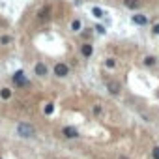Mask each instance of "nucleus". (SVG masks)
I'll list each match as a JSON object with an SVG mask.
<instances>
[{
	"label": "nucleus",
	"instance_id": "9",
	"mask_svg": "<svg viewBox=\"0 0 159 159\" xmlns=\"http://www.w3.org/2000/svg\"><path fill=\"white\" fill-rule=\"evenodd\" d=\"M124 6L129 8V10H139L140 2H139V0H124Z\"/></svg>",
	"mask_w": 159,
	"mask_h": 159
},
{
	"label": "nucleus",
	"instance_id": "1",
	"mask_svg": "<svg viewBox=\"0 0 159 159\" xmlns=\"http://www.w3.org/2000/svg\"><path fill=\"white\" fill-rule=\"evenodd\" d=\"M17 133H19V137H23V139H28V137H32L34 135V125H30V124H19L17 125Z\"/></svg>",
	"mask_w": 159,
	"mask_h": 159
},
{
	"label": "nucleus",
	"instance_id": "10",
	"mask_svg": "<svg viewBox=\"0 0 159 159\" xmlns=\"http://www.w3.org/2000/svg\"><path fill=\"white\" fill-rule=\"evenodd\" d=\"M38 15H39V19H41V21H43V19L47 21V19L51 17V8H49V6H45V8H41Z\"/></svg>",
	"mask_w": 159,
	"mask_h": 159
},
{
	"label": "nucleus",
	"instance_id": "11",
	"mask_svg": "<svg viewBox=\"0 0 159 159\" xmlns=\"http://www.w3.org/2000/svg\"><path fill=\"white\" fill-rule=\"evenodd\" d=\"M92 13H94V17H98V19H103V17H105V11H103L101 8H98V6L92 8Z\"/></svg>",
	"mask_w": 159,
	"mask_h": 159
},
{
	"label": "nucleus",
	"instance_id": "12",
	"mask_svg": "<svg viewBox=\"0 0 159 159\" xmlns=\"http://www.w3.org/2000/svg\"><path fill=\"white\" fill-rule=\"evenodd\" d=\"M81 28H83V23L79 21V19H75V21L71 23V30H73V32H79Z\"/></svg>",
	"mask_w": 159,
	"mask_h": 159
},
{
	"label": "nucleus",
	"instance_id": "21",
	"mask_svg": "<svg viewBox=\"0 0 159 159\" xmlns=\"http://www.w3.org/2000/svg\"><path fill=\"white\" fill-rule=\"evenodd\" d=\"M120 159H127V157H120Z\"/></svg>",
	"mask_w": 159,
	"mask_h": 159
},
{
	"label": "nucleus",
	"instance_id": "4",
	"mask_svg": "<svg viewBox=\"0 0 159 159\" xmlns=\"http://www.w3.org/2000/svg\"><path fill=\"white\" fill-rule=\"evenodd\" d=\"M131 21H133L135 25H139V26H144V25H148V17H146V15H140V13L133 15V17H131Z\"/></svg>",
	"mask_w": 159,
	"mask_h": 159
},
{
	"label": "nucleus",
	"instance_id": "19",
	"mask_svg": "<svg viewBox=\"0 0 159 159\" xmlns=\"http://www.w3.org/2000/svg\"><path fill=\"white\" fill-rule=\"evenodd\" d=\"M96 30H98V32H99V34H105V32H107V30H105V26H103V25H98V26H96Z\"/></svg>",
	"mask_w": 159,
	"mask_h": 159
},
{
	"label": "nucleus",
	"instance_id": "17",
	"mask_svg": "<svg viewBox=\"0 0 159 159\" xmlns=\"http://www.w3.org/2000/svg\"><path fill=\"white\" fill-rule=\"evenodd\" d=\"M105 64H107V67H114V66H116V62H114V58H109V60H107Z\"/></svg>",
	"mask_w": 159,
	"mask_h": 159
},
{
	"label": "nucleus",
	"instance_id": "2",
	"mask_svg": "<svg viewBox=\"0 0 159 159\" xmlns=\"http://www.w3.org/2000/svg\"><path fill=\"white\" fill-rule=\"evenodd\" d=\"M13 83H15L17 86H26V84H28V79L25 77L23 71H17V73L13 75Z\"/></svg>",
	"mask_w": 159,
	"mask_h": 159
},
{
	"label": "nucleus",
	"instance_id": "15",
	"mask_svg": "<svg viewBox=\"0 0 159 159\" xmlns=\"http://www.w3.org/2000/svg\"><path fill=\"white\" fill-rule=\"evenodd\" d=\"M52 111H54V105H52V103H47V107H45V114H52Z\"/></svg>",
	"mask_w": 159,
	"mask_h": 159
},
{
	"label": "nucleus",
	"instance_id": "14",
	"mask_svg": "<svg viewBox=\"0 0 159 159\" xmlns=\"http://www.w3.org/2000/svg\"><path fill=\"white\" fill-rule=\"evenodd\" d=\"M144 64H146V66H153V64H155V56H146V58H144Z\"/></svg>",
	"mask_w": 159,
	"mask_h": 159
},
{
	"label": "nucleus",
	"instance_id": "13",
	"mask_svg": "<svg viewBox=\"0 0 159 159\" xmlns=\"http://www.w3.org/2000/svg\"><path fill=\"white\" fill-rule=\"evenodd\" d=\"M0 98H2V99H10L11 98V90L10 88H2V90H0Z\"/></svg>",
	"mask_w": 159,
	"mask_h": 159
},
{
	"label": "nucleus",
	"instance_id": "20",
	"mask_svg": "<svg viewBox=\"0 0 159 159\" xmlns=\"http://www.w3.org/2000/svg\"><path fill=\"white\" fill-rule=\"evenodd\" d=\"M153 32H155V34H159V23H157V25L153 26Z\"/></svg>",
	"mask_w": 159,
	"mask_h": 159
},
{
	"label": "nucleus",
	"instance_id": "3",
	"mask_svg": "<svg viewBox=\"0 0 159 159\" xmlns=\"http://www.w3.org/2000/svg\"><path fill=\"white\" fill-rule=\"evenodd\" d=\"M67 73H69V67L66 64H56L54 66V75L56 77H66Z\"/></svg>",
	"mask_w": 159,
	"mask_h": 159
},
{
	"label": "nucleus",
	"instance_id": "18",
	"mask_svg": "<svg viewBox=\"0 0 159 159\" xmlns=\"http://www.w3.org/2000/svg\"><path fill=\"white\" fill-rule=\"evenodd\" d=\"M10 41H11L10 36H2V38H0V43H10Z\"/></svg>",
	"mask_w": 159,
	"mask_h": 159
},
{
	"label": "nucleus",
	"instance_id": "5",
	"mask_svg": "<svg viewBox=\"0 0 159 159\" xmlns=\"http://www.w3.org/2000/svg\"><path fill=\"white\" fill-rule=\"evenodd\" d=\"M107 88H109V92H111L112 96L120 94V83H118V81H109V83H107Z\"/></svg>",
	"mask_w": 159,
	"mask_h": 159
},
{
	"label": "nucleus",
	"instance_id": "16",
	"mask_svg": "<svg viewBox=\"0 0 159 159\" xmlns=\"http://www.w3.org/2000/svg\"><path fill=\"white\" fill-rule=\"evenodd\" d=\"M152 155H153V159H159V146H155L152 150Z\"/></svg>",
	"mask_w": 159,
	"mask_h": 159
},
{
	"label": "nucleus",
	"instance_id": "6",
	"mask_svg": "<svg viewBox=\"0 0 159 159\" xmlns=\"http://www.w3.org/2000/svg\"><path fill=\"white\" fill-rule=\"evenodd\" d=\"M81 51H83V56H84V58H90V56L94 54V47H92L90 43H83Z\"/></svg>",
	"mask_w": 159,
	"mask_h": 159
},
{
	"label": "nucleus",
	"instance_id": "7",
	"mask_svg": "<svg viewBox=\"0 0 159 159\" xmlns=\"http://www.w3.org/2000/svg\"><path fill=\"white\" fill-rule=\"evenodd\" d=\"M67 139H75V137H79V131L75 129V127H71V125H67V127H64V131H62Z\"/></svg>",
	"mask_w": 159,
	"mask_h": 159
},
{
	"label": "nucleus",
	"instance_id": "22",
	"mask_svg": "<svg viewBox=\"0 0 159 159\" xmlns=\"http://www.w3.org/2000/svg\"><path fill=\"white\" fill-rule=\"evenodd\" d=\"M0 159H2V157H0Z\"/></svg>",
	"mask_w": 159,
	"mask_h": 159
},
{
	"label": "nucleus",
	"instance_id": "8",
	"mask_svg": "<svg viewBox=\"0 0 159 159\" xmlns=\"http://www.w3.org/2000/svg\"><path fill=\"white\" fill-rule=\"evenodd\" d=\"M47 73H49V69H47V66H45V64H41V62H39V64H36V75L45 77Z\"/></svg>",
	"mask_w": 159,
	"mask_h": 159
}]
</instances>
